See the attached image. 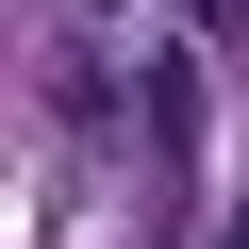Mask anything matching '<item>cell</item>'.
<instances>
[{
	"label": "cell",
	"instance_id": "7a4b0ae2",
	"mask_svg": "<svg viewBox=\"0 0 249 249\" xmlns=\"http://www.w3.org/2000/svg\"><path fill=\"white\" fill-rule=\"evenodd\" d=\"M199 17H216V34H232V17H249V0H199Z\"/></svg>",
	"mask_w": 249,
	"mask_h": 249
},
{
	"label": "cell",
	"instance_id": "3957f363",
	"mask_svg": "<svg viewBox=\"0 0 249 249\" xmlns=\"http://www.w3.org/2000/svg\"><path fill=\"white\" fill-rule=\"evenodd\" d=\"M232 249H249V216H232Z\"/></svg>",
	"mask_w": 249,
	"mask_h": 249
},
{
	"label": "cell",
	"instance_id": "6da1fadb",
	"mask_svg": "<svg viewBox=\"0 0 249 249\" xmlns=\"http://www.w3.org/2000/svg\"><path fill=\"white\" fill-rule=\"evenodd\" d=\"M150 133H166V150H199V67H183V50L150 67Z\"/></svg>",
	"mask_w": 249,
	"mask_h": 249
}]
</instances>
